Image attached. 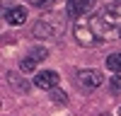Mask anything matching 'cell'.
<instances>
[{"mask_svg":"<svg viewBox=\"0 0 121 116\" xmlns=\"http://www.w3.org/2000/svg\"><path fill=\"white\" fill-rule=\"evenodd\" d=\"M119 36H121V24H119Z\"/></svg>","mask_w":121,"mask_h":116,"instance_id":"5bb4252c","label":"cell"},{"mask_svg":"<svg viewBox=\"0 0 121 116\" xmlns=\"http://www.w3.org/2000/svg\"><path fill=\"white\" fill-rule=\"evenodd\" d=\"M87 22H90V27L95 29V34L99 36V41H102V39H107V32H109V29H112V27L107 24V19H104L102 15H95V17H90Z\"/></svg>","mask_w":121,"mask_h":116,"instance_id":"8992f818","label":"cell"},{"mask_svg":"<svg viewBox=\"0 0 121 116\" xmlns=\"http://www.w3.org/2000/svg\"><path fill=\"white\" fill-rule=\"evenodd\" d=\"M109 90H112L114 94L121 92V75H112V80H109Z\"/></svg>","mask_w":121,"mask_h":116,"instance_id":"7c38bea8","label":"cell"},{"mask_svg":"<svg viewBox=\"0 0 121 116\" xmlns=\"http://www.w3.org/2000/svg\"><path fill=\"white\" fill-rule=\"evenodd\" d=\"M63 29H65V24H63L60 15H44L34 24V34L39 39H56V36L63 34Z\"/></svg>","mask_w":121,"mask_h":116,"instance_id":"6da1fadb","label":"cell"},{"mask_svg":"<svg viewBox=\"0 0 121 116\" xmlns=\"http://www.w3.org/2000/svg\"><path fill=\"white\" fill-rule=\"evenodd\" d=\"M99 15H102V17L107 19V24L112 27V24H116L119 19H121V5H107Z\"/></svg>","mask_w":121,"mask_h":116,"instance_id":"ba28073f","label":"cell"},{"mask_svg":"<svg viewBox=\"0 0 121 116\" xmlns=\"http://www.w3.org/2000/svg\"><path fill=\"white\" fill-rule=\"evenodd\" d=\"M29 3H32L34 7H48V5H53L56 0H29Z\"/></svg>","mask_w":121,"mask_h":116,"instance_id":"4fadbf2b","label":"cell"},{"mask_svg":"<svg viewBox=\"0 0 121 116\" xmlns=\"http://www.w3.org/2000/svg\"><path fill=\"white\" fill-rule=\"evenodd\" d=\"M34 68H36V61L32 56H24L22 61H19V70H22V73H32Z\"/></svg>","mask_w":121,"mask_h":116,"instance_id":"30bf717a","label":"cell"},{"mask_svg":"<svg viewBox=\"0 0 121 116\" xmlns=\"http://www.w3.org/2000/svg\"><path fill=\"white\" fill-rule=\"evenodd\" d=\"M119 116H121V109H119Z\"/></svg>","mask_w":121,"mask_h":116,"instance_id":"9a60e30c","label":"cell"},{"mask_svg":"<svg viewBox=\"0 0 121 116\" xmlns=\"http://www.w3.org/2000/svg\"><path fill=\"white\" fill-rule=\"evenodd\" d=\"M92 7H95V0H68L65 12H68V17H82Z\"/></svg>","mask_w":121,"mask_h":116,"instance_id":"277c9868","label":"cell"},{"mask_svg":"<svg viewBox=\"0 0 121 116\" xmlns=\"http://www.w3.org/2000/svg\"><path fill=\"white\" fill-rule=\"evenodd\" d=\"M107 68H109L112 73H121V53L107 56Z\"/></svg>","mask_w":121,"mask_h":116,"instance_id":"9c48e42d","label":"cell"},{"mask_svg":"<svg viewBox=\"0 0 121 116\" xmlns=\"http://www.w3.org/2000/svg\"><path fill=\"white\" fill-rule=\"evenodd\" d=\"M58 73L56 70H41V73H36L34 77V85L36 87H41V90H53V87L58 85Z\"/></svg>","mask_w":121,"mask_h":116,"instance_id":"5b68a950","label":"cell"},{"mask_svg":"<svg viewBox=\"0 0 121 116\" xmlns=\"http://www.w3.org/2000/svg\"><path fill=\"white\" fill-rule=\"evenodd\" d=\"M73 34H75V41L80 46H95L99 41V36L95 34V29L90 27V22H78L75 29H73Z\"/></svg>","mask_w":121,"mask_h":116,"instance_id":"7a4b0ae2","label":"cell"},{"mask_svg":"<svg viewBox=\"0 0 121 116\" xmlns=\"http://www.w3.org/2000/svg\"><path fill=\"white\" fill-rule=\"evenodd\" d=\"M5 19L10 24H24L27 22V10L24 7H10V10H5Z\"/></svg>","mask_w":121,"mask_h":116,"instance_id":"52a82bcc","label":"cell"},{"mask_svg":"<svg viewBox=\"0 0 121 116\" xmlns=\"http://www.w3.org/2000/svg\"><path fill=\"white\" fill-rule=\"evenodd\" d=\"M29 56H32L34 61L39 63V61H44V58L48 56V51H46V48H41V46H36V48H32V51H29Z\"/></svg>","mask_w":121,"mask_h":116,"instance_id":"8fae6325","label":"cell"},{"mask_svg":"<svg viewBox=\"0 0 121 116\" xmlns=\"http://www.w3.org/2000/svg\"><path fill=\"white\" fill-rule=\"evenodd\" d=\"M116 3H121V0H116Z\"/></svg>","mask_w":121,"mask_h":116,"instance_id":"2e32d148","label":"cell"},{"mask_svg":"<svg viewBox=\"0 0 121 116\" xmlns=\"http://www.w3.org/2000/svg\"><path fill=\"white\" fill-rule=\"evenodd\" d=\"M102 116H107V114H102Z\"/></svg>","mask_w":121,"mask_h":116,"instance_id":"e0dca14e","label":"cell"},{"mask_svg":"<svg viewBox=\"0 0 121 116\" xmlns=\"http://www.w3.org/2000/svg\"><path fill=\"white\" fill-rule=\"evenodd\" d=\"M102 82H104V75L99 70H95V68H87V70L78 73V85L82 87V90H97Z\"/></svg>","mask_w":121,"mask_h":116,"instance_id":"3957f363","label":"cell"}]
</instances>
